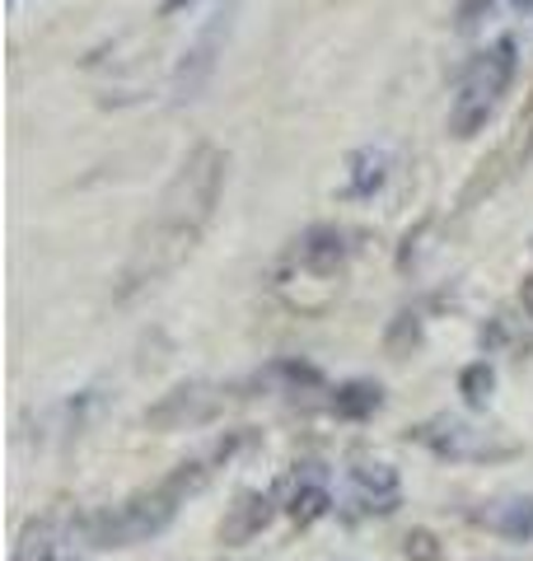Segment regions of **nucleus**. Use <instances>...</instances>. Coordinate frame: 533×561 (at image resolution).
I'll return each mask as SVG.
<instances>
[{
	"label": "nucleus",
	"mask_w": 533,
	"mask_h": 561,
	"mask_svg": "<svg viewBox=\"0 0 533 561\" xmlns=\"http://www.w3.org/2000/svg\"><path fill=\"white\" fill-rule=\"evenodd\" d=\"M188 5H197V0H165V20H169V14H178V10H188Z\"/></svg>",
	"instance_id": "nucleus-20"
},
{
	"label": "nucleus",
	"mask_w": 533,
	"mask_h": 561,
	"mask_svg": "<svg viewBox=\"0 0 533 561\" xmlns=\"http://www.w3.org/2000/svg\"><path fill=\"white\" fill-rule=\"evenodd\" d=\"M351 486H355V496H361V505L365 511H375V515H394L398 511V491H402V482H398V468L394 463H355L351 468Z\"/></svg>",
	"instance_id": "nucleus-8"
},
{
	"label": "nucleus",
	"mask_w": 533,
	"mask_h": 561,
	"mask_svg": "<svg viewBox=\"0 0 533 561\" xmlns=\"http://www.w3.org/2000/svg\"><path fill=\"white\" fill-rule=\"evenodd\" d=\"M483 524H491L501 538L529 542L533 538V496H514V501H496L491 511L483 515Z\"/></svg>",
	"instance_id": "nucleus-12"
},
{
	"label": "nucleus",
	"mask_w": 533,
	"mask_h": 561,
	"mask_svg": "<svg viewBox=\"0 0 533 561\" xmlns=\"http://www.w3.org/2000/svg\"><path fill=\"white\" fill-rule=\"evenodd\" d=\"M458 393H464L468 408H487L491 393H496V370H491L487 360L464 365V375H458Z\"/></svg>",
	"instance_id": "nucleus-14"
},
{
	"label": "nucleus",
	"mask_w": 533,
	"mask_h": 561,
	"mask_svg": "<svg viewBox=\"0 0 533 561\" xmlns=\"http://www.w3.org/2000/svg\"><path fill=\"white\" fill-rule=\"evenodd\" d=\"M266 375H272V379H286L291 389H324V375H318L314 365H299V360H276Z\"/></svg>",
	"instance_id": "nucleus-16"
},
{
	"label": "nucleus",
	"mask_w": 533,
	"mask_h": 561,
	"mask_svg": "<svg viewBox=\"0 0 533 561\" xmlns=\"http://www.w3.org/2000/svg\"><path fill=\"white\" fill-rule=\"evenodd\" d=\"M229 28H235V20H229V14H211L206 28L188 43L183 61H178V70H173V103H192V99H197L206 84H211V76H216V66H220V57H225Z\"/></svg>",
	"instance_id": "nucleus-4"
},
{
	"label": "nucleus",
	"mask_w": 533,
	"mask_h": 561,
	"mask_svg": "<svg viewBox=\"0 0 533 561\" xmlns=\"http://www.w3.org/2000/svg\"><path fill=\"white\" fill-rule=\"evenodd\" d=\"M514 80V43L501 38L496 47H487L483 57H473V66L464 70L458 80V94H454V108H450V131L454 136H477L491 122L496 103L510 90Z\"/></svg>",
	"instance_id": "nucleus-3"
},
{
	"label": "nucleus",
	"mask_w": 533,
	"mask_h": 561,
	"mask_svg": "<svg viewBox=\"0 0 533 561\" xmlns=\"http://www.w3.org/2000/svg\"><path fill=\"white\" fill-rule=\"evenodd\" d=\"M520 305H524V313L533 319V276H524V286H520Z\"/></svg>",
	"instance_id": "nucleus-19"
},
{
	"label": "nucleus",
	"mask_w": 533,
	"mask_h": 561,
	"mask_svg": "<svg viewBox=\"0 0 533 561\" xmlns=\"http://www.w3.org/2000/svg\"><path fill=\"white\" fill-rule=\"evenodd\" d=\"M332 511V496L324 478H314V472H299V478H291V496H286V515L299 524V529H309V524H318Z\"/></svg>",
	"instance_id": "nucleus-10"
},
{
	"label": "nucleus",
	"mask_w": 533,
	"mask_h": 561,
	"mask_svg": "<svg viewBox=\"0 0 533 561\" xmlns=\"http://www.w3.org/2000/svg\"><path fill=\"white\" fill-rule=\"evenodd\" d=\"M14 561H57V542H52V524H33V529L20 538L14 548Z\"/></svg>",
	"instance_id": "nucleus-15"
},
{
	"label": "nucleus",
	"mask_w": 533,
	"mask_h": 561,
	"mask_svg": "<svg viewBox=\"0 0 533 561\" xmlns=\"http://www.w3.org/2000/svg\"><path fill=\"white\" fill-rule=\"evenodd\" d=\"M421 342V323H417V313H398V323H394V332H388V346H398V342Z\"/></svg>",
	"instance_id": "nucleus-18"
},
{
	"label": "nucleus",
	"mask_w": 533,
	"mask_h": 561,
	"mask_svg": "<svg viewBox=\"0 0 533 561\" xmlns=\"http://www.w3.org/2000/svg\"><path fill=\"white\" fill-rule=\"evenodd\" d=\"M211 478V459H192L178 463L165 482H155L150 491H136L113 511H99L94 519L84 524V538L94 548H136V542L159 538L173 524V515L183 511L188 496H197Z\"/></svg>",
	"instance_id": "nucleus-2"
},
{
	"label": "nucleus",
	"mask_w": 533,
	"mask_h": 561,
	"mask_svg": "<svg viewBox=\"0 0 533 561\" xmlns=\"http://www.w3.org/2000/svg\"><path fill=\"white\" fill-rule=\"evenodd\" d=\"M272 519H276V496L272 491H239L235 505H229L225 519H220V542L243 548V542H253Z\"/></svg>",
	"instance_id": "nucleus-7"
},
{
	"label": "nucleus",
	"mask_w": 533,
	"mask_h": 561,
	"mask_svg": "<svg viewBox=\"0 0 533 561\" xmlns=\"http://www.w3.org/2000/svg\"><path fill=\"white\" fill-rule=\"evenodd\" d=\"M295 257H299V267H305V272L332 276L347 262V234L337 230V225H314V230L299 234Z\"/></svg>",
	"instance_id": "nucleus-9"
},
{
	"label": "nucleus",
	"mask_w": 533,
	"mask_h": 561,
	"mask_svg": "<svg viewBox=\"0 0 533 561\" xmlns=\"http://www.w3.org/2000/svg\"><path fill=\"white\" fill-rule=\"evenodd\" d=\"M379 408H384V389L379 383H365V379H351V383H342V389L332 393V412L342 421H365V416H375Z\"/></svg>",
	"instance_id": "nucleus-13"
},
{
	"label": "nucleus",
	"mask_w": 533,
	"mask_h": 561,
	"mask_svg": "<svg viewBox=\"0 0 533 561\" xmlns=\"http://www.w3.org/2000/svg\"><path fill=\"white\" fill-rule=\"evenodd\" d=\"M388 183V150H355L351 154V179H347V197H375V192Z\"/></svg>",
	"instance_id": "nucleus-11"
},
{
	"label": "nucleus",
	"mask_w": 533,
	"mask_h": 561,
	"mask_svg": "<svg viewBox=\"0 0 533 561\" xmlns=\"http://www.w3.org/2000/svg\"><path fill=\"white\" fill-rule=\"evenodd\" d=\"M412 435L431 454H440V459H506V454H514V445H491L487 431H477L458 416H435L426 426H417Z\"/></svg>",
	"instance_id": "nucleus-5"
},
{
	"label": "nucleus",
	"mask_w": 533,
	"mask_h": 561,
	"mask_svg": "<svg viewBox=\"0 0 533 561\" xmlns=\"http://www.w3.org/2000/svg\"><path fill=\"white\" fill-rule=\"evenodd\" d=\"M225 150L220 146H197L183 160V169L173 173V183L165 187L155 216L140 225V234L132 243V257L122 267V295H136L155 286L159 276H169L178 262L202 243L211 216H216L220 187H225Z\"/></svg>",
	"instance_id": "nucleus-1"
},
{
	"label": "nucleus",
	"mask_w": 533,
	"mask_h": 561,
	"mask_svg": "<svg viewBox=\"0 0 533 561\" xmlns=\"http://www.w3.org/2000/svg\"><path fill=\"white\" fill-rule=\"evenodd\" d=\"M220 412V393L206 389V383H183L173 389L165 402H155L146 412V426L155 431H192V426H206L211 416Z\"/></svg>",
	"instance_id": "nucleus-6"
},
{
	"label": "nucleus",
	"mask_w": 533,
	"mask_h": 561,
	"mask_svg": "<svg viewBox=\"0 0 533 561\" xmlns=\"http://www.w3.org/2000/svg\"><path fill=\"white\" fill-rule=\"evenodd\" d=\"M514 5H529V0H514Z\"/></svg>",
	"instance_id": "nucleus-21"
},
{
	"label": "nucleus",
	"mask_w": 533,
	"mask_h": 561,
	"mask_svg": "<svg viewBox=\"0 0 533 561\" xmlns=\"http://www.w3.org/2000/svg\"><path fill=\"white\" fill-rule=\"evenodd\" d=\"M402 552H407V561H440V542H435V534L412 529L402 538Z\"/></svg>",
	"instance_id": "nucleus-17"
}]
</instances>
